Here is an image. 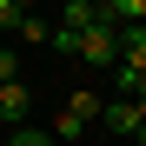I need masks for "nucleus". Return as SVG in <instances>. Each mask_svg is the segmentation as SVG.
Returning <instances> with one entry per match:
<instances>
[{
	"instance_id": "39448f33",
	"label": "nucleus",
	"mask_w": 146,
	"mask_h": 146,
	"mask_svg": "<svg viewBox=\"0 0 146 146\" xmlns=\"http://www.w3.org/2000/svg\"><path fill=\"white\" fill-rule=\"evenodd\" d=\"M106 27H146V0H100Z\"/></svg>"
},
{
	"instance_id": "20e7f679",
	"label": "nucleus",
	"mask_w": 146,
	"mask_h": 146,
	"mask_svg": "<svg viewBox=\"0 0 146 146\" xmlns=\"http://www.w3.org/2000/svg\"><path fill=\"white\" fill-rule=\"evenodd\" d=\"M27 113H33V93H27V80L0 86V119H7V126H27Z\"/></svg>"
},
{
	"instance_id": "9d476101",
	"label": "nucleus",
	"mask_w": 146,
	"mask_h": 146,
	"mask_svg": "<svg viewBox=\"0 0 146 146\" xmlns=\"http://www.w3.org/2000/svg\"><path fill=\"white\" fill-rule=\"evenodd\" d=\"M7 146H53V133H46V126H13Z\"/></svg>"
},
{
	"instance_id": "f03ea898",
	"label": "nucleus",
	"mask_w": 146,
	"mask_h": 146,
	"mask_svg": "<svg viewBox=\"0 0 146 146\" xmlns=\"http://www.w3.org/2000/svg\"><path fill=\"white\" fill-rule=\"evenodd\" d=\"M100 126H106V139H139V106L133 100H106L100 106Z\"/></svg>"
},
{
	"instance_id": "0eeeda50",
	"label": "nucleus",
	"mask_w": 146,
	"mask_h": 146,
	"mask_svg": "<svg viewBox=\"0 0 146 146\" xmlns=\"http://www.w3.org/2000/svg\"><path fill=\"white\" fill-rule=\"evenodd\" d=\"M100 93H73V100H66V119H80V126H93V119H100Z\"/></svg>"
},
{
	"instance_id": "6e6552de",
	"label": "nucleus",
	"mask_w": 146,
	"mask_h": 146,
	"mask_svg": "<svg viewBox=\"0 0 146 146\" xmlns=\"http://www.w3.org/2000/svg\"><path fill=\"white\" fill-rule=\"evenodd\" d=\"M33 7L27 0H0V33H20V20H27Z\"/></svg>"
},
{
	"instance_id": "f8f14e48",
	"label": "nucleus",
	"mask_w": 146,
	"mask_h": 146,
	"mask_svg": "<svg viewBox=\"0 0 146 146\" xmlns=\"http://www.w3.org/2000/svg\"><path fill=\"white\" fill-rule=\"evenodd\" d=\"M133 106H139V133H146V93H139V100H133Z\"/></svg>"
},
{
	"instance_id": "f257e3e1",
	"label": "nucleus",
	"mask_w": 146,
	"mask_h": 146,
	"mask_svg": "<svg viewBox=\"0 0 146 146\" xmlns=\"http://www.w3.org/2000/svg\"><path fill=\"white\" fill-rule=\"evenodd\" d=\"M80 60H86V66H119V27H106V20L86 27V33H80Z\"/></svg>"
},
{
	"instance_id": "7ed1b4c3",
	"label": "nucleus",
	"mask_w": 146,
	"mask_h": 146,
	"mask_svg": "<svg viewBox=\"0 0 146 146\" xmlns=\"http://www.w3.org/2000/svg\"><path fill=\"white\" fill-rule=\"evenodd\" d=\"M53 27H60V33H73V40H80L86 27H100V0H66V7H60V20H53Z\"/></svg>"
},
{
	"instance_id": "423d86ee",
	"label": "nucleus",
	"mask_w": 146,
	"mask_h": 146,
	"mask_svg": "<svg viewBox=\"0 0 146 146\" xmlns=\"http://www.w3.org/2000/svg\"><path fill=\"white\" fill-rule=\"evenodd\" d=\"M119 66L146 73V27H119Z\"/></svg>"
},
{
	"instance_id": "1a4fd4ad",
	"label": "nucleus",
	"mask_w": 146,
	"mask_h": 146,
	"mask_svg": "<svg viewBox=\"0 0 146 146\" xmlns=\"http://www.w3.org/2000/svg\"><path fill=\"white\" fill-rule=\"evenodd\" d=\"M20 40H40V46H53V20H40V13H27V20H20Z\"/></svg>"
},
{
	"instance_id": "9b49d317",
	"label": "nucleus",
	"mask_w": 146,
	"mask_h": 146,
	"mask_svg": "<svg viewBox=\"0 0 146 146\" xmlns=\"http://www.w3.org/2000/svg\"><path fill=\"white\" fill-rule=\"evenodd\" d=\"M20 80V53H13V46H0V86H13Z\"/></svg>"
}]
</instances>
